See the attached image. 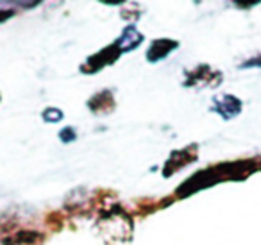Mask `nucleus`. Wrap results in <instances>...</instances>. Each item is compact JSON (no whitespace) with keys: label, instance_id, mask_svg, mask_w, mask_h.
Here are the masks:
<instances>
[{"label":"nucleus","instance_id":"8","mask_svg":"<svg viewBox=\"0 0 261 245\" xmlns=\"http://www.w3.org/2000/svg\"><path fill=\"white\" fill-rule=\"evenodd\" d=\"M88 109L95 115H108L115 109V95L111 90H102L88 101Z\"/></svg>","mask_w":261,"mask_h":245},{"label":"nucleus","instance_id":"9","mask_svg":"<svg viewBox=\"0 0 261 245\" xmlns=\"http://www.w3.org/2000/svg\"><path fill=\"white\" fill-rule=\"evenodd\" d=\"M43 240V234L33 229H20L11 236V245H36Z\"/></svg>","mask_w":261,"mask_h":245},{"label":"nucleus","instance_id":"11","mask_svg":"<svg viewBox=\"0 0 261 245\" xmlns=\"http://www.w3.org/2000/svg\"><path fill=\"white\" fill-rule=\"evenodd\" d=\"M59 140L63 141V143H72V141L77 140V133L73 127H63L61 131H59Z\"/></svg>","mask_w":261,"mask_h":245},{"label":"nucleus","instance_id":"2","mask_svg":"<svg viewBox=\"0 0 261 245\" xmlns=\"http://www.w3.org/2000/svg\"><path fill=\"white\" fill-rule=\"evenodd\" d=\"M224 76L220 70L211 68L210 65H199L197 68L186 72L185 86L186 88H215L222 83Z\"/></svg>","mask_w":261,"mask_h":245},{"label":"nucleus","instance_id":"5","mask_svg":"<svg viewBox=\"0 0 261 245\" xmlns=\"http://www.w3.org/2000/svg\"><path fill=\"white\" fill-rule=\"evenodd\" d=\"M243 104L236 95L231 93H222L217 95L211 102V111H215L217 115H220L224 120H232L242 113Z\"/></svg>","mask_w":261,"mask_h":245},{"label":"nucleus","instance_id":"13","mask_svg":"<svg viewBox=\"0 0 261 245\" xmlns=\"http://www.w3.org/2000/svg\"><path fill=\"white\" fill-rule=\"evenodd\" d=\"M13 16H15V11H11V9H0V23L8 22Z\"/></svg>","mask_w":261,"mask_h":245},{"label":"nucleus","instance_id":"6","mask_svg":"<svg viewBox=\"0 0 261 245\" xmlns=\"http://www.w3.org/2000/svg\"><path fill=\"white\" fill-rule=\"evenodd\" d=\"M179 48V41L170 40V38H160V40L152 41L150 47L147 48V61L149 63H160L167 59L174 51Z\"/></svg>","mask_w":261,"mask_h":245},{"label":"nucleus","instance_id":"12","mask_svg":"<svg viewBox=\"0 0 261 245\" xmlns=\"http://www.w3.org/2000/svg\"><path fill=\"white\" fill-rule=\"evenodd\" d=\"M240 68H242V70H245V68H261V54L259 56H252L250 59L243 61L242 65H240Z\"/></svg>","mask_w":261,"mask_h":245},{"label":"nucleus","instance_id":"10","mask_svg":"<svg viewBox=\"0 0 261 245\" xmlns=\"http://www.w3.org/2000/svg\"><path fill=\"white\" fill-rule=\"evenodd\" d=\"M41 118H43V122H47V124H59L63 118H65V113H63L59 108L48 106V108H45L43 113H41Z\"/></svg>","mask_w":261,"mask_h":245},{"label":"nucleus","instance_id":"7","mask_svg":"<svg viewBox=\"0 0 261 245\" xmlns=\"http://www.w3.org/2000/svg\"><path fill=\"white\" fill-rule=\"evenodd\" d=\"M143 40H145V36H143L135 26H127V27H123L122 34L116 38L115 45L118 47V51L122 52V54H125V52L136 51V48L142 45Z\"/></svg>","mask_w":261,"mask_h":245},{"label":"nucleus","instance_id":"1","mask_svg":"<svg viewBox=\"0 0 261 245\" xmlns=\"http://www.w3.org/2000/svg\"><path fill=\"white\" fill-rule=\"evenodd\" d=\"M218 181H224V176H222L218 165L211 166V168H204V170H200V172L193 174L190 179H186L185 183L175 190V195H177V197H188V195L204 190V188L215 186Z\"/></svg>","mask_w":261,"mask_h":245},{"label":"nucleus","instance_id":"4","mask_svg":"<svg viewBox=\"0 0 261 245\" xmlns=\"http://www.w3.org/2000/svg\"><path fill=\"white\" fill-rule=\"evenodd\" d=\"M193 161H197V145H188L185 149H179V151H174L170 154V158L167 159L163 166V176L170 177L174 176L175 172H179L185 166L192 165Z\"/></svg>","mask_w":261,"mask_h":245},{"label":"nucleus","instance_id":"3","mask_svg":"<svg viewBox=\"0 0 261 245\" xmlns=\"http://www.w3.org/2000/svg\"><path fill=\"white\" fill-rule=\"evenodd\" d=\"M120 56H122V52L118 51V47H116L115 43H111V45H108V47L102 48V51L95 52L93 56H90V58L81 65V72L97 74V72H100L102 68H106V66L113 65Z\"/></svg>","mask_w":261,"mask_h":245}]
</instances>
